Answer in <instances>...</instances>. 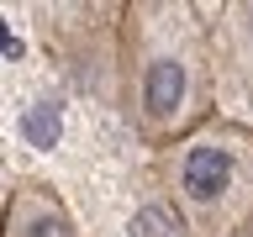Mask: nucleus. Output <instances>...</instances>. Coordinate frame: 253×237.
I'll list each match as a JSON object with an SVG mask.
<instances>
[{"mask_svg": "<svg viewBox=\"0 0 253 237\" xmlns=\"http://www.w3.org/2000/svg\"><path fill=\"white\" fill-rule=\"evenodd\" d=\"M0 237H84V232H79L69 200L47 185L42 174H16L11 211H5Z\"/></svg>", "mask_w": 253, "mask_h": 237, "instance_id": "4", "label": "nucleus"}, {"mask_svg": "<svg viewBox=\"0 0 253 237\" xmlns=\"http://www.w3.org/2000/svg\"><path fill=\"white\" fill-rule=\"evenodd\" d=\"M185 237H243L253 227V126L211 116L153 153Z\"/></svg>", "mask_w": 253, "mask_h": 237, "instance_id": "2", "label": "nucleus"}, {"mask_svg": "<svg viewBox=\"0 0 253 237\" xmlns=\"http://www.w3.org/2000/svg\"><path fill=\"white\" fill-rule=\"evenodd\" d=\"M116 106L137 142H164L195 132L216 116L211 27L206 5L190 0H126L116 5Z\"/></svg>", "mask_w": 253, "mask_h": 237, "instance_id": "1", "label": "nucleus"}, {"mask_svg": "<svg viewBox=\"0 0 253 237\" xmlns=\"http://www.w3.org/2000/svg\"><path fill=\"white\" fill-rule=\"evenodd\" d=\"M206 27H211L216 116L253 126V0H227L206 11Z\"/></svg>", "mask_w": 253, "mask_h": 237, "instance_id": "3", "label": "nucleus"}, {"mask_svg": "<svg viewBox=\"0 0 253 237\" xmlns=\"http://www.w3.org/2000/svg\"><path fill=\"white\" fill-rule=\"evenodd\" d=\"M11 190H16V174H11V163L0 158V227H5V211H11Z\"/></svg>", "mask_w": 253, "mask_h": 237, "instance_id": "5", "label": "nucleus"}, {"mask_svg": "<svg viewBox=\"0 0 253 237\" xmlns=\"http://www.w3.org/2000/svg\"><path fill=\"white\" fill-rule=\"evenodd\" d=\"M243 237H253V227H248V232H243Z\"/></svg>", "mask_w": 253, "mask_h": 237, "instance_id": "6", "label": "nucleus"}]
</instances>
